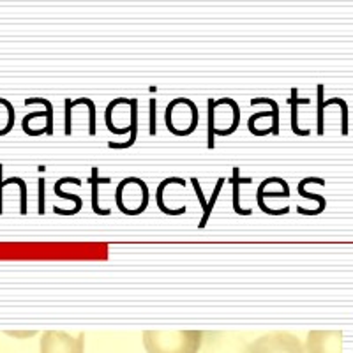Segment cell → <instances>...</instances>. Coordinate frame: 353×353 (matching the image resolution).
Segmentation results:
<instances>
[{
  "instance_id": "1",
  "label": "cell",
  "mask_w": 353,
  "mask_h": 353,
  "mask_svg": "<svg viewBox=\"0 0 353 353\" xmlns=\"http://www.w3.org/2000/svg\"><path fill=\"white\" fill-rule=\"evenodd\" d=\"M207 147L214 149V138L228 137L237 131L241 124V106L232 97H223V99H209L207 101Z\"/></svg>"
},
{
  "instance_id": "2",
  "label": "cell",
  "mask_w": 353,
  "mask_h": 353,
  "mask_svg": "<svg viewBox=\"0 0 353 353\" xmlns=\"http://www.w3.org/2000/svg\"><path fill=\"white\" fill-rule=\"evenodd\" d=\"M203 339L200 330L182 332H143L147 353H198Z\"/></svg>"
},
{
  "instance_id": "3",
  "label": "cell",
  "mask_w": 353,
  "mask_h": 353,
  "mask_svg": "<svg viewBox=\"0 0 353 353\" xmlns=\"http://www.w3.org/2000/svg\"><path fill=\"white\" fill-rule=\"evenodd\" d=\"M149 185L138 176H125L119 182L115 191L117 207L125 216H138L149 207Z\"/></svg>"
},
{
  "instance_id": "4",
  "label": "cell",
  "mask_w": 353,
  "mask_h": 353,
  "mask_svg": "<svg viewBox=\"0 0 353 353\" xmlns=\"http://www.w3.org/2000/svg\"><path fill=\"white\" fill-rule=\"evenodd\" d=\"M200 112L194 101L188 97H176L170 101L165 112L166 128L176 137H188L198 128Z\"/></svg>"
},
{
  "instance_id": "5",
  "label": "cell",
  "mask_w": 353,
  "mask_h": 353,
  "mask_svg": "<svg viewBox=\"0 0 353 353\" xmlns=\"http://www.w3.org/2000/svg\"><path fill=\"white\" fill-rule=\"evenodd\" d=\"M245 353H305L304 345L290 332H270L254 339Z\"/></svg>"
},
{
  "instance_id": "6",
  "label": "cell",
  "mask_w": 353,
  "mask_h": 353,
  "mask_svg": "<svg viewBox=\"0 0 353 353\" xmlns=\"http://www.w3.org/2000/svg\"><path fill=\"white\" fill-rule=\"evenodd\" d=\"M85 334L71 336L68 332H44L41 336L39 353H83Z\"/></svg>"
},
{
  "instance_id": "7",
  "label": "cell",
  "mask_w": 353,
  "mask_h": 353,
  "mask_svg": "<svg viewBox=\"0 0 353 353\" xmlns=\"http://www.w3.org/2000/svg\"><path fill=\"white\" fill-rule=\"evenodd\" d=\"M343 334L337 330H313L309 332L305 350L307 353H341Z\"/></svg>"
},
{
  "instance_id": "8",
  "label": "cell",
  "mask_w": 353,
  "mask_h": 353,
  "mask_svg": "<svg viewBox=\"0 0 353 353\" xmlns=\"http://www.w3.org/2000/svg\"><path fill=\"white\" fill-rule=\"evenodd\" d=\"M251 105L253 106L270 105L272 106V110H270V112H258L254 113V115L249 117V121H248L249 131L253 132V134H256L258 131L256 122L261 121V119H269V117H272V134H279V106H277L276 101L269 99V97H254V99H251Z\"/></svg>"
},
{
  "instance_id": "9",
  "label": "cell",
  "mask_w": 353,
  "mask_h": 353,
  "mask_svg": "<svg viewBox=\"0 0 353 353\" xmlns=\"http://www.w3.org/2000/svg\"><path fill=\"white\" fill-rule=\"evenodd\" d=\"M230 182L233 185V210L239 216H251V209H242L241 203V185L242 184H251L253 179L251 176H241V170L233 168L232 176H230Z\"/></svg>"
},
{
  "instance_id": "10",
  "label": "cell",
  "mask_w": 353,
  "mask_h": 353,
  "mask_svg": "<svg viewBox=\"0 0 353 353\" xmlns=\"http://www.w3.org/2000/svg\"><path fill=\"white\" fill-rule=\"evenodd\" d=\"M88 182L92 185V210L97 216H110V209H103L99 203V185L101 184H110L112 179L110 176H99V168H92Z\"/></svg>"
},
{
  "instance_id": "11",
  "label": "cell",
  "mask_w": 353,
  "mask_h": 353,
  "mask_svg": "<svg viewBox=\"0 0 353 353\" xmlns=\"http://www.w3.org/2000/svg\"><path fill=\"white\" fill-rule=\"evenodd\" d=\"M170 184H181V185H184L185 184V181L184 179H179V176H168V179H165V181L163 182H159V185H157V191H156V201H157V209L161 210V212H165L166 216H181V214H184L185 210V207H181V209L179 210H173V209H168V207H166L165 205V189H166V185H170Z\"/></svg>"
},
{
  "instance_id": "12",
  "label": "cell",
  "mask_w": 353,
  "mask_h": 353,
  "mask_svg": "<svg viewBox=\"0 0 353 353\" xmlns=\"http://www.w3.org/2000/svg\"><path fill=\"white\" fill-rule=\"evenodd\" d=\"M14 119H17L14 106L8 99L0 97V137L8 134L14 128Z\"/></svg>"
},
{
  "instance_id": "13",
  "label": "cell",
  "mask_w": 353,
  "mask_h": 353,
  "mask_svg": "<svg viewBox=\"0 0 353 353\" xmlns=\"http://www.w3.org/2000/svg\"><path fill=\"white\" fill-rule=\"evenodd\" d=\"M138 137V99L131 101V138H129L125 143H115V141H110L108 147L112 149H128L131 145H134Z\"/></svg>"
},
{
  "instance_id": "14",
  "label": "cell",
  "mask_w": 353,
  "mask_h": 353,
  "mask_svg": "<svg viewBox=\"0 0 353 353\" xmlns=\"http://www.w3.org/2000/svg\"><path fill=\"white\" fill-rule=\"evenodd\" d=\"M225 182H226L225 176H219V179H217L216 188H214V191H212V196H210L209 201H207V209H205V212L201 214V219H200V223H198V228H200V230L205 228V226H207V223H209L210 214H212V210H214V205H216L217 196H219L221 189H223Z\"/></svg>"
},
{
  "instance_id": "15",
  "label": "cell",
  "mask_w": 353,
  "mask_h": 353,
  "mask_svg": "<svg viewBox=\"0 0 353 353\" xmlns=\"http://www.w3.org/2000/svg\"><path fill=\"white\" fill-rule=\"evenodd\" d=\"M55 194H57V196L65 198V200L74 201V205H77V207H74V209H71V210H62V209H59V207H55V209H53V210H55L57 214H62V216H72V214L80 212L81 207H83V201H81V198L77 196V194L64 193V191H61V189H59V188H55Z\"/></svg>"
},
{
  "instance_id": "16",
  "label": "cell",
  "mask_w": 353,
  "mask_h": 353,
  "mask_svg": "<svg viewBox=\"0 0 353 353\" xmlns=\"http://www.w3.org/2000/svg\"><path fill=\"white\" fill-rule=\"evenodd\" d=\"M299 105H307V99H297V88H293L292 90V129L295 134H301L302 137V134H309V131L307 132L301 131L297 125V106Z\"/></svg>"
},
{
  "instance_id": "17",
  "label": "cell",
  "mask_w": 353,
  "mask_h": 353,
  "mask_svg": "<svg viewBox=\"0 0 353 353\" xmlns=\"http://www.w3.org/2000/svg\"><path fill=\"white\" fill-rule=\"evenodd\" d=\"M14 184L20 185V214H27V184L21 176H14Z\"/></svg>"
},
{
  "instance_id": "18",
  "label": "cell",
  "mask_w": 353,
  "mask_h": 353,
  "mask_svg": "<svg viewBox=\"0 0 353 353\" xmlns=\"http://www.w3.org/2000/svg\"><path fill=\"white\" fill-rule=\"evenodd\" d=\"M323 85H318V132H323Z\"/></svg>"
},
{
  "instance_id": "19",
  "label": "cell",
  "mask_w": 353,
  "mask_h": 353,
  "mask_svg": "<svg viewBox=\"0 0 353 353\" xmlns=\"http://www.w3.org/2000/svg\"><path fill=\"white\" fill-rule=\"evenodd\" d=\"M71 124H72V106L71 99L64 101V131L65 137L71 134Z\"/></svg>"
},
{
  "instance_id": "20",
  "label": "cell",
  "mask_w": 353,
  "mask_h": 353,
  "mask_svg": "<svg viewBox=\"0 0 353 353\" xmlns=\"http://www.w3.org/2000/svg\"><path fill=\"white\" fill-rule=\"evenodd\" d=\"M157 101L150 99L149 101V131H150V137H154L156 134V113H157Z\"/></svg>"
},
{
  "instance_id": "21",
  "label": "cell",
  "mask_w": 353,
  "mask_h": 353,
  "mask_svg": "<svg viewBox=\"0 0 353 353\" xmlns=\"http://www.w3.org/2000/svg\"><path fill=\"white\" fill-rule=\"evenodd\" d=\"M37 184H39V191H37V193H39V209H37V212L44 214V191H46L44 185H46V179H44V176H39Z\"/></svg>"
},
{
  "instance_id": "22",
  "label": "cell",
  "mask_w": 353,
  "mask_h": 353,
  "mask_svg": "<svg viewBox=\"0 0 353 353\" xmlns=\"http://www.w3.org/2000/svg\"><path fill=\"white\" fill-rule=\"evenodd\" d=\"M2 172H4V166L0 165V214H2V189H4V185H2V182H4V179H2Z\"/></svg>"
}]
</instances>
